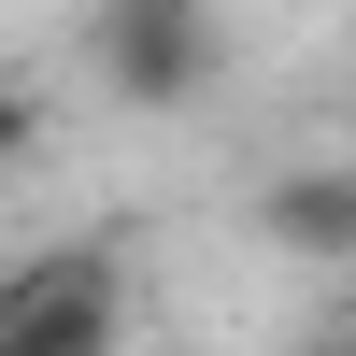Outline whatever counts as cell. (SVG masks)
Instances as JSON below:
<instances>
[{
    "instance_id": "obj_5",
    "label": "cell",
    "mask_w": 356,
    "mask_h": 356,
    "mask_svg": "<svg viewBox=\"0 0 356 356\" xmlns=\"http://www.w3.org/2000/svg\"><path fill=\"white\" fill-rule=\"evenodd\" d=\"M285 356H356V300H314V314H300V342H285Z\"/></svg>"
},
{
    "instance_id": "obj_1",
    "label": "cell",
    "mask_w": 356,
    "mask_h": 356,
    "mask_svg": "<svg viewBox=\"0 0 356 356\" xmlns=\"http://www.w3.org/2000/svg\"><path fill=\"white\" fill-rule=\"evenodd\" d=\"M86 72L114 114H186L228 86V15L214 0H86Z\"/></svg>"
},
{
    "instance_id": "obj_4",
    "label": "cell",
    "mask_w": 356,
    "mask_h": 356,
    "mask_svg": "<svg viewBox=\"0 0 356 356\" xmlns=\"http://www.w3.org/2000/svg\"><path fill=\"white\" fill-rule=\"evenodd\" d=\"M29 157H43V86L0 72V171H29Z\"/></svg>"
},
{
    "instance_id": "obj_2",
    "label": "cell",
    "mask_w": 356,
    "mask_h": 356,
    "mask_svg": "<svg viewBox=\"0 0 356 356\" xmlns=\"http://www.w3.org/2000/svg\"><path fill=\"white\" fill-rule=\"evenodd\" d=\"M0 356H129V243H29L0 271Z\"/></svg>"
},
{
    "instance_id": "obj_3",
    "label": "cell",
    "mask_w": 356,
    "mask_h": 356,
    "mask_svg": "<svg viewBox=\"0 0 356 356\" xmlns=\"http://www.w3.org/2000/svg\"><path fill=\"white\" fill-rule=\"evenodd\" d=\"M257 243L285 271H356V157H285L257 186Z\"/></svg>"
}]
</instances>
